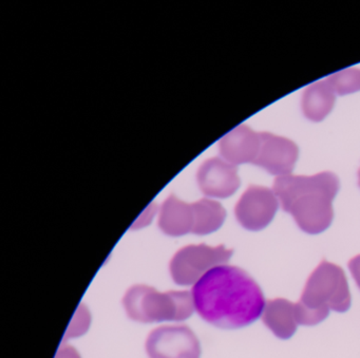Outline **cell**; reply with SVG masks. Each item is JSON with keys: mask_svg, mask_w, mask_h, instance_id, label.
<instances>
[{"mask_svg": "<svg viewBox=\"0 0 360 358\" xmlns=\"http://www.w3.org/2000/svg\"><path fill=\"white\" fill-rule=\"evenodd\" d=\"M260 132L246 125H240L225 134L219 142L221 157L233 164H254L260 149Z\"/></svg>", "mask_w": 360, "mask_h": 358, "instance_id": "30bf717a", "label": "cell"}, {"mask_svg": "<svg viewBox=\"0 0 360 358\" xmlns=\"http://www.w3.org/2000/svg\"><path fill=\"white\" fill-rule=\"evenodd\" d=\"M338 191V177L330 172L278 177L273 185L282 210L292 215L299 229L311 235L330 226L334 218L333 200Z\"/></svg>", "mask_w": 360, "mask_h": 358, "instance_id": "7a4b0ae2", "label": "cell"}, {"mask_svg": "<svg viewBox=\"0 0 360 358\" xmlns=\"http://www.w3.org/2000/svg\"><path fill=\"white\" fill-rule=\"evenodd\" d=\"M262 321L278 338H290L298 326L295 317V303L282 298L267 301Z\"/></svg>", "mask_w": 360, "mask_h": 358, "instance_id": "7c38bea8", "label": "cell"}, {"mask_svg": "<svg viewBox=\"0 0 360 358\" xmlns=\"http://www.w3.org/2000/svg\"><path fill=\"white\" fill-rule=\"evenodd\" d=\"M146 351L150 358H200L201 345L188 326H161L149 334Z\"/></svg>", "mask_w": 360, "mask_h": 358, "instance_id": "8992f818", "label": "cell"}, {"mask_svg": "<svg viewBox=\"0 0 360 358\" xmlns=\"http://www.w3.org/2000/svg\"><path fill=\"white\" fill-rule=\"evenodd\" d=\"M349 307L351 293L345 271L322 261L307 279L300 300L295 303V317L298 324L315 326L328 317L330 309L345 313Z\"/></svg>", "mask_w": 360, "mask_h": 358, "instance_id": "3957f363", "label": "cell"}, {"mask_svg": "<svg viewBox=\"0 0 360 358\" xmlns=\"http://www.w3.org/2000/svg\"><path fill=\"white\" fill-rule=\"evenodd\" d=\"M336 96H347L360 91V69L347 68L330 75L326 79Z\"/></svg>", "mask_w": 360, "mask_h": 358, "instance_id": "9a60e30c", "label": "cell"}, {"mask_svg": "<svg viewBox=\"0 0 360 358\" xmlns=\"http://www.w3.org/2000/svg\"><path fill=\"white\" fill-rule=\"evenodd\" d=\"M123 305L131 319L144 324L183 321L195 311L191 292L160 293L155 288L143 284L132 286L127 290Z\"/></svg>", "mask_w": 360, "mask_h": 358, "instance_id": "277c9868", "label": "cell"}, {"mask_svg": "<svg viewBox=\"0 0 360 358\" xmlns=\"http://www.w3.org/2000/svg\"><path fill=\"white\" fill-rule=\"evenodd\" d=\"M336 94L326 81L316 82L305 88L301 98L303 115L309 121H323L334 107Z\"/></svg>", "mask_w": 360, "mask_h": 358, "instance_id": "4fadbf2b", "label": "cell"}, {"mask_svg": "<svg viewBox=\"0 0 360 358\" xmlns=\"http://www.w3.org/2000/svg\"><path fill=\"white\" fill-rule=\"evenodd\" d=\"M349 269L352 276L355 279L356 283H357L358 288H360V255L349 260Z\"/></svg>", "mask_w": 360, "mask_h": 358, "instance_id": "e0dca14e", "label": "cell"}, {"mask_svg": "<svg viewBox=\"0 0 360 358\" xmlns=\"http://www.w3.org/2000/svg\"><path fill=\"white\" fill-rule=\"evenodd\" d=\"M56 358H82L79 355V352L75 349V347H70V345H66V347H62L58 350V354H56Z\"/></svg>", "mask_w": 360, "mask_h": 358, "instance_id": "ac0fdd59", "label": "cell"}, {"mask_svg": "<svg viewBox=\"0 0 360 358\" xmlns=\"http://www.w3.org/2000/svg\"><path fill=\"white\" fill-rule=\"evenodd\" d=\"M90 322H91V315L87 307L84 305H79V309L75 312V317L71 320L65 338H72V337H79L85 334L89 328Z\"/></svg>", "mask_w": 360, "mask_h": 358, "instance_id": "2e32d148", "label": "cell"}, {"mask_svg": "<svg viewBox=\"0 0 360 358\" xmlns=\"http://www.w3.org/2000/svg\"><path fill=\"white\" fill-rule=\"evenodd\" d=\"M260 149L254 165L274 176H288L298 159V146L292 141L271 132H260Z\"/></svg>", "mask_w": 360, "mask_h": 358, "instance_id": "ba28073f", "label": "cell"}, {"mask_svg": "<svg viewBox=\"0 0 360 358\" xmlns=\"http://www.w3.org/2000/svg\"><path fill=\"white\" fill-rule=\"evenodd\" d=\"M197 181L204 195L219 199L231 197L240 186L237 166L217 157L202 163Z\"/></svg>", "mask_w": 360, "mask_h": 358, "instance_id": "9c48e42d", "label": "cell"}, {"mask_svg": "<svg viewBox=\"0 0 360 358\" xmlns=\"http://www.w3.org/2000/svg\"><path fill=\"white\" fill-rule=\"evenodd\" d=\"M278 207L279 200L273 189L250 185L236 204V218L244 229L258 231L273 221Z\"/></svg>", "mask_w": 360, "mask_h": 358, "instance_id": "52a82bcc", "label": "cell"}, {"mask_svg": "<svg viewBox=\"0 0 360 358\" xmlns=\"http://www.w3.org/2000/svg\"><path fill=\"white\" fill-rule=\"evenodd\" d=\"M193 226L191 233L208 235L218 231L226 218V212L219 202L201 199L193 203Z\"/></svg>", "mask_w": 360, "mask_h": 358, "instance_id": "5bb4252c", "label": "cell"}, {"mask_svg": "<svg viewBox=\"0 0 360 358\" xmlns=\"http://www.w3.org/2000/svg\"><path fill=\"white\" fill-rule=\"evenodd\" d=\"M195 309L208 324L222 328H241L254 324L264 312V295L244 269L218 265L208 271L193 290Z\"/></svg>", "mask_w": 360, "mask_h": 358, "instance_id": "6da1fadb", "label": "cell"}, {"mask_svg": "<svg viewBox=\"0 0 360 358\" xmlns=\"http://www.w3.org/2000/svg\"><path fill=\"white\" fill-rule=\"evenodd\" d=\"M159 226L172 237H180L193 231V204L185 203L174 195L169 196L161 206Z\"/></svg>", "mask_w": 360, "mask_h": 358, "instance_id": "8fae6325", "label": "cell"}, {"mask_svg": "<svg viewBox=\"0 0 360 358\" xmlns=\"http://www.w3.org/2000/svg\"><path fill=\"white\" fill-rule=\"evenodd\" d=\"M233 250L224 245L206 244L188 245L181 248L170 262V275L179 286L195 284L208 271L225 264L233 256Z\"/></svg>", "mask_w": 360, "mask_h": 358, "instance_id": "5b68a950", "label": "cell"}, {"mask_svg": "<svg viewBox=\"0 0 360 358\" xmlns=\"http://www.w3.org/2000/svg\"><path fill=\"white\" fill-rule=\"evenodd\" d=\"M358 185H359L360 187V168L359 172H358Z\"/></svg>", "mask_w": 360, "mask_h": 358, "instance_id": "d6986e66", "label": "cell"}]
</instances>
